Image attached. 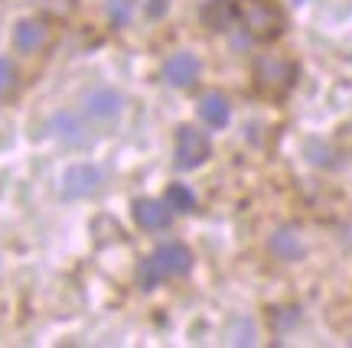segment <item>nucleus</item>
Masks as SVG:
<instances>
[{
	"label": "nucleus",
	"mask_w": 352,
	"mask_h": 348,
	"mask_svg": "<svg viewBox=\"0 0 352 348\" xmlns=\"http://www.w3.org/2000/svg\"><path fill=\"white\" fill-rule=\"evenodd\" d=\"M239 20L258 43H274L287 33V13L274 0H245L239 7Z\"/></svg>",
	"instance_id": "f257e3e1"
},
{
	"label": "nucleus",
	"mask_w": 352,
	"mask_h": 348,
	"mask_svg": "<svg viewBox=\"0 0 352 348\" xmlns=\"http://www.w3.org/2000/svg\"><path fill=\"white\" fill-rule=\"evenodd\" d=\"M192 270V254H189L186 244L179 241H170V244H160L151 257L140 267V286L144 290H153V286L166 280V277H183Z\"/></svg>",
	"instance_id": "f03ea898"
},
{
	"label": "nucleus",
	"mask_w": 352,
	"mask_h": 348,
	"mask_svg": "<svg viewBox=\"0 0 352 348\" xmlns=\"http://www.w3.org/2000/svg\"><path fill=\"white\" fill-rule=\"evenodd\" d=\"M254 88H258V95L264 98H287L294 85H297V62L294 59H284V56H261L258 62H254Z\"/></svg>",
	"instance_id": "7ed1b4c3"
},
{
	"label": "nucleus",
	"mask_w": 352,
	"mask_h": 348,
	"mask_svg": "<svg viewBox=\"0 0 352 348\" xmlns=\"http://www.w3.org/2000/svg\"><path fill=\"white\" fill-rule=\"evenodd\" d=\"M209 156H212V143H209V137L202 130H196L189 124H183L176 130V166L179 170H196Z\"/></svg>",
	"instance_id": "20e7f679"
},
{
	"label": "nucleus",
	"mask_w": 352,
	"mask_h": 348,
	"mask_svg": "<svg viewBox=\"0 0 352 348\" xmlns=\"http://www.w3.org/2000/svg\"><path fill=\"white\" fill-rule=\"evenodd\" d=\"M101 189V170L91 163H76L63 176V196L65 199H88Z\"/></svg>",
	"instance_id": "39448f33"
},
{
	"label": "nucleus",
	"mask_w": 352,
	"mask_h": 348,
	"mask_svg": "<svg viewBox=\"0 0 352 348\" xmlns=\"http://www.w3.org/2000/svg\"><path fill=\"white\" fill-rule=\"evenodd\" d=\"M199 59L192 52H176L164 62V78L170 82L173 88H192L196 78H199Z\"/></svg>",
	"instance_id": "423d86ee"
},
{
	"label": "nucleus",
	"mask_w": 352,
	"mask_h": 348,
	"mask_svg": "<svg viewBox=\"0 0 352 348\" xmlns=\"http://www.w3.org/2000/svg\"><path fill=\"white\" fill-rule=\"evenodd\" d=\"M134 222L147 231H164L173 222V209L164 199H138L134 202Z\"/></svg>",
	"instance_id": "0eeeda50"
},
{
	"label": "nucleus",
	"mask_w": 352,
	"mask_h": 348,
	"mask_svg": "<svg viewBox=\"0 0 352 348\" xmlns=\"http://www.w3.org/2000/svg\"><path fill=\"white\" fill-rule=\"evenodd\" d=\"M50 39V26L43 20H20L13 30V46L20 52H39Z\"/></svg>",
	"instance_id": "6e6552de"
},
{
	"label": "nucleus",
	"mask_w": 352,
	"mask_h": 348,
	"mask_svg": "<svg viewBox=\"0 0 352 348\" xmlns=\"http://www.w3.org/2000/svg\"><path fill=\"white\" fill-rule=\"evenodd\" d=\"M239 20V7L232 3V0H209L206 7H202V23L209 26V30H228V26Z\"/></svg>",
	"instance_id": "1a4fd4ad"
},
{
	"label": "nucleus",
	"mask_w": 352,
	"mask_h": 348,
	"mask_svg": "<svg viewBox=\"0 0 352 348\" xmlns=\"http://www.w3.org/2000/svg\"><path fill=\"white\" fill-rule=\"evenodd\" d=\"M199 117L206 121L209 127H226L228 117H232V108H228L226 95H219V91H209V95H202L199 101Z\"/></svg>",
	"instance_id": "9d476101"
},
{
	"label": "nucleus",
	"mask_w": 352,
	"mask_h": 348,
	"mask_svg": "<svg viewBox=\"0 0 352 348\" xmlns=\"http://www.w3.org/2000/svg\"><path fill=\"white\" fill-rule=\"evenodd\" d=\"M121 95L118 91H111V88H98V91H88L85 98V111L91 114V117H114V114L121 111Z\"/></svg>",
	"instance_id": "9b49d317"
},
{
	"label": "nucleus",
	"mask_w": 352,
	"mask_h": 348,
	"mask_svg": "<svg viewBox=\"0 0 352 348\" xmlns=\"http://www.w3.org/2000/svg\"><path fill=\"white\" fill-rule=\"evenodd\" d=\"M271 251H274L280 261H297L303 254V241L297 228H280L277 235H271Z\"/></svg>",
	"instance_id": "f8f14e48"
},
{
	"label": "nucleus",
	"mask_w": 352,
	"mask_h": 348,
	"mask_svg": "<svg viewBox=\"0 0 352 348\" xmlns=\"http://www.w3.org/2000/svg\"><path fill=\"white\" fill-rule=\"evenodd\" d=\"M166 205L173 211H192L196 209V196H192V189L183 186V183H173V186L166 189Z\"/></svg>",
	"instance_id": "ddd939ff"
},
{
	"label": "nucleus",
	"mask_w": 352,
	"mask_h": 348,
	"mask_svg": "<svg viewBox=\"0 0 352 348\" xmlns=\"http://www.w3.org/2000/svg\"><path fill=\"white\" fill-rule=\"evenodd\" d=\"M52 130H56L63 140H72V143L82 140V134H78L82 127H78V121L72 117V114H59V117H52Z\"/></svg>",
	"instance_id": "4468645a"
},
{
	"label": "nucleus",
	"mask_w": 352,
	"mask_h": 348,
	"mask_svg": "<svg viewBox=\"0 0 352 348\" xmlns=\"http://www.w3.org/2000/svg\"><path fill=\"white\" fill-rule=\"evenodd\" d=\"M131 13H134L131 0H108V20H111L114 26H124L127 20H131Z\"/></svg>",
	"instance_id": "2eb2a0df"
},
{
	"label": "nucleus",
	"mask_w": 352,
	"mask_h": 348,
	"mask_svg": "<svg viewBox=\"0 0 352 348\" xmlns=\"http://www.w3.org/2000/svg\"><path fill=\"white\" fill-rule=\"evenodd\" d=\"M16 88V69L10 59H0V95H10Z\"/></svg>",
	"instance_id": "dca6fc26"
},
{
	"label": "nucleus",
	"mask_w": 352,
	"mask_h": 348,
	"mask_svg": "<svg viewBox=\"0 0 352 348\" xmlns=\"http://www.w3.org/2000/svg\"><path fill=\"white\" fill-rule=\"evenodd\" d=\"M43 10H50V13H56V16H65V13L76 7V0H36Z\"/></svg>",
	"instance_id": "f3484780"
}]
</instances>
